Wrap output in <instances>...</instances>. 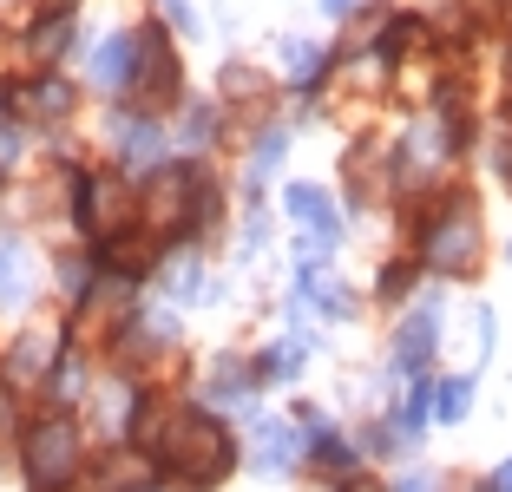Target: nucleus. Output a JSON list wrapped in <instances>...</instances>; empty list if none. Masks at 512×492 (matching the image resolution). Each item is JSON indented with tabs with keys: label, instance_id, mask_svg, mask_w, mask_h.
Returning <instances> with one entry per match:
<instances>
[{
	"label": "nucleus",
	"instance_id": "obj_27",
	"mask_svg": "<svg viewBox=\"0 0 512 492\" xmlns=\"http://www.w3.org/2000/svg\"><path fill=\"white\" fill-rule=\"evenodd\" d=\"M427 407H434V394H407V407H401V414H394V427H401L407 440H414V433L427 427Z\"/></svg>",
	"mask_w": 512,
	"mask_h": 492
},
{
	"label": "nucleus",
	"instance_id": "obj_20",
	"mask_svg": "<svg viewBox=\"0 0 512 492\" xmlns=\"http://www.w3.org/2000/svg\"><path fill=\"white\" fill-rule=\"evenodd\" d=\"M66 40H73V20H66V14H53V20H40V27H33V53H40V60H60Z\"/></svg>",
	"mask_w": 512,
	"mask_h": 492
},
{
	"label": "nucleus",
	"instance_id": "obj_24",
	"mask_svg": "<svg viewBox=\"0 0 512 492\" xmlns=\"http://www.w3.org/2000/svg\"><path fill=\"white\" fill-rule=\"evenodd\" d=\"M283 145H289V138H283V132H263V138H256V158H250V178H270L276 164H283Z\"/></svg>",
	"mask_w": 512,
	"mask_h": 492
},
{
	"label": "nucleus",
	"instance_id": "obj_2",
	"mask_svg": "<svg viewBox=\"0 0 512 492\" xmlns=\"http://www.w3.org/2000/svg\"><path fill=\"white\" fill-rule=\"evenodd\" d=\"M79 473V427L73 420H40V427L27 433V479L33 492H66Z\"/></svg>",
	"mask_w": 512,
	"mask_h": 492
},
{
	"label": "nucleus",
	"instance_id": "obj_5",
	"mask_svg": "<svg viewBox=\"0 0 512 492\" xmlns=\"http://www.w3.org/2000/svg\"><path fill=\"white\" fill-rule=\"evenodd\" d=\"M197 210V178L178 171V164H158V178H151V197H145V224L151 230H184Z\"/></svg>",
	"mask_w": 512,
	"mask_h": 492
},
{
	"label": "nucleus",
	"instance_id": "obj_36",
	"mask_svg": "<svg viewBox=\"0 0 512 492\" xmlns=\"http://www.w3.org/2000/svg\"><path fill=\"white\" fill-rule=\"evenodd\" d=\"M0 427H7V401H0Z\"/></svg>",
	"mask_w": 512,
	"mask_h": 492
},
{
	"label": "nucleus",
	"instance_id": "obj_38",
	"mask_svg": "<svg viewBox=\"0 0 512 492\" xmlns=\"http://www.w3.org/2000/svg\"><path fill=\"white\" fill-rule=\"evenodd\" d=\"M506 184H512V158H506Z\"/></svg>",
	"mask_w": 512,
	"mask_h": 492
},
{
	"label": "nucleus",
	"instance_id": "obj_15",
	"mask_svg": "<svg viewBox=\"0 0 512 492\" xmlns=\"http://www.w3.org/2000/svg\"><path fill=\"white\" fill-rule=\"evenodd\" d=\"M165 289H171V302H197V296H204V263H197V250L171 256V269H165Z\"/></svg>",
	"mask_w": 512,
	"mask_h": 492
},
{
	"label": "nucleus",
	"instance_id": "obj_26",
	"mask_svg": "<svg viewBox=\"0 0 512 492\" xmlns=\"http://www.w3.org/2000/svg\"><path fill=\"white\" fill-rule=\"evenodd\" d=\"M138 479H145V460H132V453H119V460H112V473H106V486H99V492H132Z\"/></svg>",
	"mask_w": 512,
	"mask_h": 492
},
{
	"label": "nucleus",
	"instance_id": "obj_30",
	"mask_svg": "<svg viewBox=\"0 0 512 492\" xmlns=\"http://www.w3.org/2000/svg\"><path fill=\"white\" fill-rule=\"evenodd\" d=\"M394 492H440V479L434 473H401V479H394Z\"/></svg>",
	"mask_w": 512,
	"mask_h": 492
},
{
	"label": "nucleus",
	"instance_id": "obj_18",
	"mask_svg": "<svg viewBox=\"0 0 512 492\" xmlns=\"http://www.w3.org/2000/svg\"><path fill=\"white\" fill-rule=\"evenodd\" d=\"M302 361H309V342H296V335H289V342H276L270 355H263V368H256V374H263V381H289Z\"/></svg>",
	"mask_w": 512,
	"mask_h": 492
},
{
	"label": "nucleus",
	"instance_id": "obj_29",
	"mask_svg": "<svg viewBox=\"0 0 512 492\" xmlns=\"http://www.w3.org/2000/svg\"><path fill=\"white\" fill-rule=\"evenodd\" d=\"M14 164H20V132H14V125H0V178H7Z\"/></svg>",
	"mask_w": 512,
	"mask_h": 492
},
{
	"label": "nucleus",
	"instance_id": "obj_10",
	"mask_svg": "<svg viewBox=\"0 0 512 492\" xmlns=\"http://www.w3.org/2000/svg\"><path fill=\"white\" fill-rule=\"evenodd\" d=\"M250 466L256 473H289L296 466V433L289 427H270V420H256V447H250Z\"/></svg>",
	"mask_w": 512,
	"mask_h": 492
},
{
	"label": "nucleus",
	"instance_id": "obj_13",
	"mask_svg": "<svg viewBox=\"0 0 512 492\" xmlns=\"http://www.w3.org/2000/svg\"><path fill=\"white\" fill-rule=\"evenodd\" d=\"M447 158V145H440V125H414L401 145V171L407 178H421V171H434V164Z\"/></svg>",
	"mask_w": 512,
	"mask_h": 492
},
{
	"label": "nucleus",
	"instance_id": "obj_7",
	"mask_svg": "<svg viewBox=\"0 0 512 492\" xmlns=\"http://www.w3.org/2000/svg\"><path fill=\"white\" fill-rule=\"evenodd\" d=\"M434 342H440V302H414V315H407L401 328H394V368H427L434 361Z\"/></svg>",
	"mask_w": 512,
	"mask_h": 492
},
{
	"label": "nucleus",
	"instance_id": "obj_19",
	"mask_svg": "<svg viewBox=\"0 0 512 492\" xmlns=\"http://www.w3.org/2000/svg\"><path fill=\"white\" fill-rule=\"evenodd\" d=\"M46 361H53V335H20V342H14V374H20V381L46 374Z\"/></svg>",
	"mask_w": 512,
	"mask_h": 492
},
{
	"label": "nucleus",
	"instance_id": "obj_35",
	"mask_svg": "<svg viewBox=\"0 0 512 492\" xmlns=\"http://www.w3.org/2000/svg\"><path fill=\"white\" fill-rule=\"evenodd\" d=\"M46 7H53V14H66V7H73V0H46Z\"/></svg>",
	"mask_w": 512,
	"mask_h": 492
},
{
	"label": "nucleus",
	"instance_id": "obj_21",
	"mask_svg": "<svg viewBox=\"0 0 512 492\" xmlns=\"http://www.w3.org/2000/svg\"><path fill=\"white\" fill-rule=\"evenodd\" d=\"M467 407H473V381L460 374V381H447V388L434 394V414L440 420H467Z\"/></svg>",
	"mask_w": 512,
	"mask_h": 492
},
{
	"label": "nucleus",
	"instance_id": "obj_31",
	"mask_svg": "<svg viewBox=\"0 0 512 492\" xmlns=\"http://www.w3.org/2000/svg\"><path fill=\"white\" fill-rule=\"evenodd\" d=\"M158 7H165V14L178 20V27H197V14H191V0H158Z\"/></svg>",
	"mask_w": 512,
	"mask_h": 492
},
{
	"label": "nucleus",
	"instance_id": "obj_8",
	"mask_svg": "<svg viewBox=\"0 0 512 492\" xmlns=\"http://www.w3.org/2000/svg\"><path fill=\"white\" fill-rule=\"evenodd\" d=\"M112 138H119V164L125 171H158V164H165V132H158L151 119H119Z\"/></svg>",
	"mask_w": 512,
	"mask_h": 492
},
{
	"label": "nucleus",
	"instance_id": "obj_23",
	"mask_svg": "<svg viewBox=\"0 0 512 492\" xmlns=\"http://www.w3.org/2000/svg\"><path fill=\"white\" fill-rule=\"evenodd\" d=\"M211 132H217V112H211V105H191V112H184V145L204 151V145H211Z\"/></svg>",
	"mask_w": 512,
	"mask_h": 492
},
{
	"label": "nucleus",
	"instance_id": "obj_6",
	"mask_svg": "<svg viewBox=\"0 0 512 492\" xmlns=\"http://www.w3.org/2000/svg\"><path fill=\"white\" fill-rule=\"evenodd\" d=\"M132 86H138V99H151V105H171V99H178V60H171V40H165V33L132 40Z\"/></svg>",
	"mask_w": 512,
	"mask_h": 492
},
{
	"label": "nucleus",
	"instance_id": "obj_9",
	"mask_svg": "<svg viewBox=\"0 0 512 492\" xmlns=\"http://www.w3.org/2000/svg\"><path fill=\"white\" fill-rule=\"evenodd\" d=\"M296 315H348V289L329 269H296Z\"/></svg>",
	"mask_w": 512,
	"mask_h": 492
},
{
	"label": "nucleus",
	"instance_id": "obj_11",
	"mask_svg": "<svg viewBox=\"0 0 512 492\" xmlns=\"http://www.w3.org/2000/svg\"><path fill=\"white\" fill-rule=\"evenodd\" d=\"M289 217H296V230H309V237H329L335 243V210H329V197L316 191V184H289Z\"/></svg>",
	"mask_w": 512,
	"mask_h": 492
},
{
	"label": "nucleus",
	"instance_id": "obj_22",
	"mask_svg": "<svg viewBox=\"0 0 512 492\" xmlns=\"http://www.w3.org/2000/svg\"><path fill=\"white\" fill-rule=\"evenodd\" d=\"M283 66H289L296 79H309V73L322 66V46H316V40H283Z\"/></svg>",
	"mask_w": 512,
	"mask_h": 492
},
{
	"label": "nucleus",
	"instance_id": "obj_12",
	"mask_svg": "<svg viewBox=\"0 0 512 492\" xmlns=\"http://www.w3.org/2000/svg\"><path fill=\"white\" fill-rule=\"evenodd\" d=\"M92 79H99V86H132V33H112L106 46H99V53H92Z\"/></svg>",
	"mask_w": 512,
	"mask_h": 492
},
{
	"label": "nucleus",
	"instance_id": "obj_3",
	"mask_svg": "<svg viewBox=\"0 0 512 492\" xmlns=\"http://www.w3.org/2000/svg\"><path fill=\"white\" fill-rule=\"evenodd\" d=\"M132 210H138V204L125 197V184H119V178H79V204H73V217H79V230H86L92 243L125 237Z\"/></svg>",
	"mask_w": 512,
	"mask_h": 492
},
{
	"label": "nucleus",
	"instance_id": "obj_37",
	"mask_svg": "<svg viewBox=\"0 0 512 492\" xmlns=\"http://www.w3.org/2000/svg\"><path fill=\"white\" fill-rule=\"evenodd\" d=\"M506 86H512V60H506Z\"/></svg>",
	"mask_w": 512,
	"mask_h": 492
},
{
	"label": "nucleus",
	"instance_id": "obj_34",
	"mask_svg": "<svg viewBox=\"0 0 512 492\" xmlns=\"http://www.w3.org/2000/svg\"><path fill=\"white\" fill-rule=\"evenodd\" d=\"M322 7H329V14H355V7H362V0H322Z\"/></svg>",
	"mask_w": 512,
	"mask_h": 492
},
{
	"label": "nucleus",
	"instance_id": "obj_16",
	"mask_svg": "<svg viewBox=\"0 0 512 492\" xmlns=\"http://www.w3.org/2000/svg\"><path fill=\"white\" fill-rule=\"evenodd\" d=\"M20 105H27L33 119H66V112H73V92H66L60 79H40V86L20 92Z\"/></svg>",
	"mask_w": 512,
	"mask_h": 492
},
{
	"label": "nucleus",
	"instance_id": "obj_14",
	"mask_svg": "<svg viewBox=\"0 0 512 492\" xmlns=\"http://www.w3.org/2000/svg\"><path fill=\"white\" fill-rule=\"evenodd\" d=\"M20 302H27V250L0 237V309H20Z\"/></svg>",
	"mask_w": 512,
	"mask_h": 492
},
{
	"label": "nucleus",
	"instance_id": "obj_32",
	"mask_svg": "<svg viewBox=\"0 0 512 492\" xmlns=\"http://www.w3.org/2000/svg\"><path fill=\"white\" fill-rule=\"evenodd\" d=\"M60 276H66V289H79V283H86V256H66Z\"/></svg>",
	"mask_w": 512,
	"mask_h": 492
},
{
	"label": "nucleus",
	"instance_id": "obj_1",
	"mask_svg": "<svg viewBox=\"0 0 512 492\" xmlns=\"http://www.w3.org/2000/svg\"><path fill=\"white\" fill-rule=\"evenodd\" d=\"M151 460L171 466L184 486H217V479L230 473V433L217 427L204 407H184V414L151 427Z\"/></svg>",
	"mask_w": 512,
	"mask_h": 492
},
{
	"label": "nucleus",
	"instance_id": "obj_17",
	"mask_svg": "<svg viewBox=\"0 0 512 492\" xmlns=\"http://www.w3.org/2000/svg\"><path fill=\"white\" fill-rule=\"evenodd\" d=\"M92 401H99V427H106V433H119L125 420H132V388H125V381H99Z\"/></svg>",
	"mask_w": 512,
	"mask_h": 492
},
{
	"label": "nucleus",
	"instance_id": "obj_4",
	"mask_svg": "<svg viewBox=\"0 0 512 492\" xmlns=\"http://www.w3.org/2000/svg\"><path fill=\"white\" fill-rule=\"evenodd\" d=\"M421 250H427V269H440V276H460V269H473V263H480V217L453 204L447 217L427 230Z\"/></svg>",
	"mask_w": 512,
	"mask_h": 492
},
{
	"label": "nucleus",
	"instance_id": "obj_33",
	"mask_svg": "<svg viewBox=\"0 0 512 492\" xmlns=\"http://www.w3.org/2000/svg\"><path fill=\"white\" fill-rule=\"evenodd\" d=\"M486 492H512V460H506V466L493 473V486H486Z\"/></svg>",
	"mask_w": 512,
	"mask_h": 492
},
{
	"label": "nucleus",
	"instance_id": "obj_25",
	"mask_svg": "<svg viewBox=\"0 0 512 492\" xmlns=\"http://www.w3.org/2000/svg\"><path fill=\"white\" fill-rule=\"evenodd\" d=\"M309 433H316V453H322V466H329V473H348V466H355V453H348L329 427H309Z\"/></svg>",
	"mask_w": 512,
	"mask_h": 492
},
{
	"label": "nucleus",
	"instance_id": "obj_28",
	"mask_svg": "<svg viewBox=\"0 0 512 492\" xmlns=\"http://www.w3.org/2000/svg\"><path fill=\"white\" fill-rule=\"evenodd\" d=\"M263 237H270V217H263V210H250V217H243V256L263 250Z\"/></svg>",
	"mask_w": 512,
	"mask_h": 492
}]
</instances>
